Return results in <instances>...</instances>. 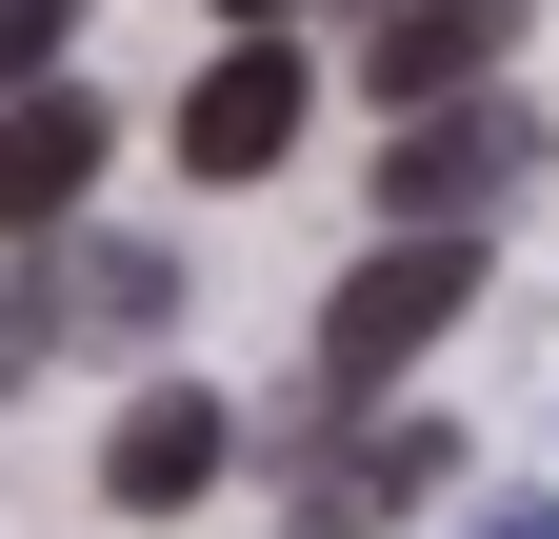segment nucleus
<instances>
[{"label":"nucleus","mask_w":559,"mask_h":539,"mask_svg":"<svg viewBox=\"0 0 559 539\" xmlns=\"http://www.w3.org/2000/svg\"><path fill=\"white\" fill-rule=\"evenodd\" d=\"M221 21H300V0H221Z\"/></svg>","instance_id":"9b49d317"},{"label":"nucleus","mask_w":559,"mask_h":539,"mask_svg":"<svg viewBox=\"0 0 559 539\" xmlns=\"http://www.w3.org/2000/svg\"><path fill=\"white\" fill-rule=\"evenodd\" d=\"M460 300H479V240H380L360 280L320 300V380H340V399H380L400 360H440V320H460Z\"/></svg>","instance_id":"f257e3e1"},{"label":"nucleus","mask_w":559,"mask_h":539,"mask_svg":"<svg viewBox=\"0 0 559 539\" xmlns=\"http://www.w3.org/2000/svg\"><path fill=\"white\" fill-rule=\"evenodd\" d=\"M520 180V120H400V240H460Z\"/></svg>","instance_id":"39448f33"},{"label":"nucleus","mask_w":559,"mask_h":539,"mask_svg":"<svg viewBox=\"0 0 559 539\" xmlns=\"http://www.w3.org/2000/svg\"><path fill=\"white\" fill-rule=\"evenodd\" d=\"M500 40H520V0H400V21H380V100H400V120H440Z\"/></svg>","instance_id":"423d86ee"},{"label":"nucleus","mask_w":559,"mask_h":539,"mask_svg":"<svg viewBox=\"0 0 559 539\" xmlns=\"http://www.w3.org/2000/svg\"><path fill=\"white\" fill-rule=\"evenodd\" d=\"M81 180H100V100H0V240H40V220H81Z\"/></svg>","instance_id":"7ed1b4c3"},{"label":"nucleus","mask_w":559,"mask_h":539,"mask_svg":"<svg viewBox=\"0 0 559 539\" xmlns=\"http://www.w3.org/2000/svg\"><path fill=\"white\" fill-rule=\"evenodd\" d=\"M60 60V0H0V81H40Z\"/></svg>","instance_id":"1a4fd4ad"},{"label":"nucleus","mask_w":559,"mask_h":539,"mask_svg":"<svg viewBox=\"0 0 559 539\" xmlns=\"http://www.w3.org/2000/svg\"><path fill=\"white\" fill-rule=\"evenodd\" d=\"M81 300L120 320V340H160V320H180V260H120V240H100V280H81Z\"/></svg>","instance_id":"6e6552de"},{"label":"nucleus","mask_w":559,"mask_h":539,"mask_svg":"<svg viewBox=\"0 0 559 539\" xmlns=\"http://www.w3.org/2000/svg\"><path fill=\"white\" fill-rule=\"evenodd\" d=\"M479 539H559V500H500V519H479Z\"/></svg>","instance_id":"9d476101"},{"label":"nucleus","mask_w":559,"mask_h":539,"mask_svg":"<svg viewBox=\"0 0 559 539\" xmlns=\"http://www.w3.org/2000/svg\"><path fill=\"white\" fill-rule=\"evenodd\" d=\"M400 500H440V420H380V440L300 459V539H380Z\"/></svg>","instance_id":"20e7f679"},{"label":"nucleus","mask_w":559,"mask_h":539,"mask_svg":"<svg viewBox=\"0 0 559 539\" xmlns=\"http://www.w3.org/2000/svg\"><path fill=\"white\" fill-rule=\"evenodd\" d=\"M300 120H320L300 40H240V60H200V100H180V160H200V180H280V160H300Z\"/></svg>","instance_id":"f03ea898"},{"label":"nucleus","mask_w":559,"mask_h":539,"mask_svg":"<svg viewBox=\"0 0 559 539\" xmlns=\"http://www.w3.org/2000/svg\"><path fill=\"white\" fill-rule=\"evenodd\" d=\"M221 459H240V420H221V399H140V420H120V459H100V480H120L140 519H180L200 480H221Z\"/></svg>","instance_id":"0eeeda50"}]
</instances>
